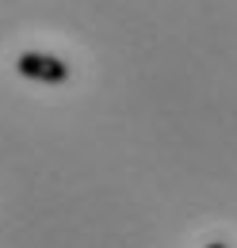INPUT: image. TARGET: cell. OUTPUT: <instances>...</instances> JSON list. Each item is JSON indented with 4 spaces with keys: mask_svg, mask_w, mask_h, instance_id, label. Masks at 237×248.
I'll return each instance as SVG.
<instances>
[{
    "mask_svg": "<svg viewBox=\"0 0 237 248\" xmlns=\"http://www.w3.org/2000/svg\"><path fill=\"white\" fill-rule=\"evenodd\" d=\"M203 248H230V245H222V241H210V245H203Z\"/></svg>",
    "mask_w": 237,
    "mask_h": 248,
    "instance_id": "cell-2",
    "label": "cell"
},
{
    "mask_svg": "<svg viewBox=\"0 0 237 248\" xmlns=\"http://www.w3.org/2000/svg\"><path fill=\"white\" fill-rule=\"evenodd\" d=\"M16 73L34 80V84H65L69 80V62H61L54 54H42V50H23L16 58Z\"/></svg>",
    "mask_w": 237,
    "mask_h": 248,
    "instance_id": "cell-1",
    "label": "cell"
}]
</instances>
